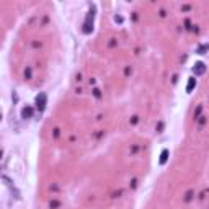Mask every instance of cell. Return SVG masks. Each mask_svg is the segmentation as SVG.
<instances>
[{
    "label": "cell",
    "instance_id": "5",
    "mask_svg": "<svg viewBox=\"0 0 209 209\" xmlns=\"http://www.w3.org/2000/svg\"><path fill=\"white\" fill-rule=\"evenodd\" d=\"M167 160H168V150L163 149L162 154H160V160H159V162H160V165H165V163H167Z\"/></svg>",
    "mask_w": 209,
    "mask_h": 209
},
{
    "label": "cell",
    "instance_id": "3",
    "mask_svg": "<svg viewBox=\"0 0 209 209\" xmlns=\"http://www.w3.org/2000/svg\"><path fill=\"white\" fill-rule=\"evenodd\" d=\"M204 72H206V65H204V62H196L194 64V67H193V74L196 75H203Z\"/></svg>",
    "mask_w": 209,
    "mask_h": 209
},
{
    "label": "cell",
    "instance_id": "1",
    "mask_svg": "<svg viewBox=\"0 0 209 209\" xmlns=\"http://www.w3.org/2000/svg\"><path fill=\"white\" fill-rule=\"evenodd\" d=\"M93 21H95V7L92 5L90 7V10L87 13V16H85V21H83V33L85 35H90V33L93 31Z\"/></svg>",
    "mask_w": 209,
    "mask_h": 209
},
{
    "label": "cell",
    "instance_id": "4",
    "mask_svg": "<svg viewBox=\"0 0 209 209\" xmlns=\"http://www.w3.org/2000/svg\"><path fill=\"white\" fill-rule=\"evenodd\" d=\"M194 87H196V79H194V77H189L188 83H186V92L191 93L193 90H194Z\"/></svg>",
    "mask_w": 209,
    "mask_h": 209
},
{
    "label": "cell",
    "instance_id": "2",
    "mask_svg": "<svg viewBox=\"0 0 209 209\" xmlns=\"http://www.w3.org/2000/svg\"><path fill=\"white\" fill-rule=\"evenodd\" d=\"M35 105H36V110L39 111V113H42V111L46 110V105H47V95L44 92H41L39 95H36Z\"/></svg>",
    "mask_w": 209,
    "mask_h": 209
},
{
    "label": "cell",
    "instance_id": "6",
    "mask_svg": "<svg viewBox=\"0 0 209 209\" xmlns=\"http://www.w3.org/2000/svg\"><path fill=\"white\" fill-rule=\"evenodd\" d=\"M31 113H33L31 108H23V110H21V116H23V118H30Z\"/></svg>",
    "mask_w": 209,
    "mask_h": 209
},
{
    "label": "cell",
    "instance_id": "7",
    "mask_svg": "<svg viewBox=\"0 0 209 209\" xmlns=\"http://www.w3.org/2000/svg\"><path fill=\"white\" fill-rule=\"evenodd\" d=\"M207 49H209V46H201L198 52H199V54H204V51H207Z\"/></svg>",
    "mask_w": 209,
    "mask_h": 209
}]
</instances>
